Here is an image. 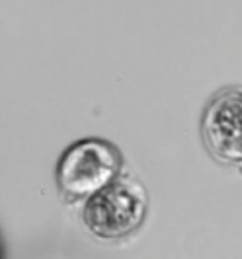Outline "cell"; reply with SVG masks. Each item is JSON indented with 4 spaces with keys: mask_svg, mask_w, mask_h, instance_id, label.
Segmentation results:
<instances>
[{
    "mask_svg": "<svg viewBox=\"0 0 242 259\" xmlns=\"http://www.w3.org/2000/svg\"><path fill=\"white\" fill-rule=\"evenodd\" d=\"M149 212L145 185L127 171L84 201L80 219L84 228L98 240H125L143 226Z\"/></svg>",
    "mask_w": 242,
    "mask_h": 259,
    "instance_id": "1",
    "label": "cell"
},
{
    "mask_svg": "<svg viewBox=\"0 0 242 259\" xmlns=\"http://www.w3.org/2000/svg\"><path fill=\"white\" fill-rule=\"evenodd\" d=\"M123 171L121 150L98 137L80 139L64 148L57 168V189L66 203H84Z\"/></svg>",
    "mask_w": 242,
    "mask_h": 259,
    "instance_id": "2",
    "label": "cell"
},
{
    "mask_svg": "<svg viewBox=\"0 0 242 259\" xmlns=\"http://www.w3.org/2000/svg\"><path fill=\"white\" fill-rule=\"evenodd\" d=\"M201 141L223 166H242V98L238 86L217 92L201 113Z\"/></svg>",
    "mask_w": 242,
    "mask_h": 259,
    "instance_id": "3",
    "label": "cell"
}]
</instances>
